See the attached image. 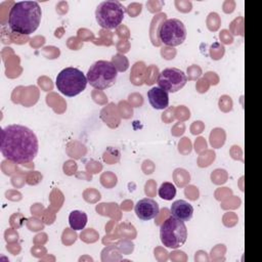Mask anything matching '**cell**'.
Instances as JSON below:
<instances>
[{
	"label": "cell",
	"instance_id": "1",
	"mask_svg": "<svg viewBox=\"0 0 262 262\" xmlns=\"http://www.w3.org/2000/svg\"><path fill=\"white\" fill-rule=\"evenodd\" d=\"M36 134L23 125H8L1 130L0 150L2 156L13 163H28L38 154Z\"/></svg>",
	"mask_w": 262,
	"mask_h": 262
},
{
	"label": "cell",
	"instance_id": "2",
	"mask_svg": "<svg viewBox=\"0 0 262 262\" xmlns=\"http://www.w3.org/2000/svg\"><path fill=\"white\" fill-rule=\"evenodd\" d=\"M41 16L42 10L38 2H16L10 8L8 14V26L14 33L30 35L38 29Z\"/></svg>",
	"mask_w": 262,
	"mask_h": 262
},
{
	"label": "cell",
	"instance_id": "3",
	"mask_svg": "<svg viewBox=\"0 0 262 262\" xmlns=\"http://www.w3.org/2000/svg\"><path fill=\"white\" fill-rule=\"evenodd\" d=\"M87 83V78L82 71L69 67L59 72L56 77L55 86L63 95L73 97L84 91Z\"/></svg>",
	"mask_w": 262,
	"mask_h": 262
},
{
	"label": "cell",
	"instance_id": "4",
	"mask_svg": "<svg viewBox=\"0 0 262 262\" xmlns=\"http://www.w3.org/2000/svg\"><path fill=\"white\" fill-rule=\"evenodd\" d=\"M118 76L116 66L107 60L95 61L87 72L88 83L96 89H106L112 87Z\"/></svg>",
	"mask_w": 262,
	"mask_h": 262
},
{
	"label": "cell",
	"instance_id": "5",
	"mask_svg": "<svg viewBox=\"0 0 262 262\" xmlns=\"http://www.w3.org/2000/svg\"><path fill=\"white\" fill-rule=\"evenodd\" d=\"M162 244L171 249L180 248L187 238V229L183 221L171 216L167 218L160 227Z\"/></svg>",
	"mask_w": 262,
	"mask_h": 262
},
{
	"label": "cell",
	"instance_id": "6",
	"mask_svg": "<svg viewBox=\"0 0 262 262\" xmlns=\"http://www.w3.org/2000/svg\"><path fill=\"white\" fill-rule=\"evenodd\" d=\"M125 16V7L117 0H106L98 4L95 10V18L98 25L107 30L116 29Z\"/></svg>",
	"mask_w": 262,
	"mask_h": 262
},
{
	"label": "cell",
	"instance_id": "7",
	"mask_svg": "<svg viewBox=\"0 0 262 262\" xmlns=\"http://www.w3.org/2000/svg\"><path fill=\"white\" fill-rule=\"evenodd\" d=\"M186 38V28L178 18H169L165 20L159 29V39L167 46H178Z\"/></svg>",
	"mask_w": 262,
	"mask_h": 262
},
{
	"label": "cell",
	"instance_id": "8",
	"mask_svg": "<svg viewBox=\"0 0 262 262\" xmlns=\"http://www.w3.org/2000/svg\"><path fill=\"white\" fill-rule=\"evenodd\" d=\"M187 77L183 71L177 68L164 69L158 76V84L160 88L168 93H174L184 87Z\"/></svg>",
	"mask_w": 262,
	"mask_h": 262
},
{
	"label": "cell",
	"instance_id": "9",
	"mask_svg": "<svg viewBox=\"0 0 262 262\" xmlns=\"http://www.w3.org/2000/svg\"><path fill=\"white\" fill-rule=\"evenodd\" d=\"M135 214L136 216L144 221L154 219L160 211L158 203L149 198H144L139 200L135 205Z\"/></svg>",
	"mask_w": 262,
	"mask_h": 262
},
{
	"label": "cell",
	"instance_id": "10",
	"mask_svg": "<svg viewBox=\"0 0 262 262\" xmlns=\"http://www.w3.org/2000/svg\"><path fill=\"white\" fill-rule=\"evenodd\" d=\"M170 212L173 217L185 222L191 219L193 215V208L188 202L184 200H178L171 205Z\"/></svg>",
	"mask_w": 262,
	"mask_h": 262
},
{
	"label": "cell",
	"instance_id": "11",
	"mask_svg": "<svg viewBox=\"0 0 262 262\" xmlns=\"http://www.w3.org/2000/svg\"><path fill=\"white\" fill-rule=\"evenodd\" d=\"M147 98L150 105L156 110H164L169 105L168 92L160 87H152L147 92Z\"/></svg>",
	"mask_w": 262,
	"mask_h": 262
},
{
	"label": "cell",
	"instance_id": "12",
	"mask_svg": "<svg viewBox=\"0 0 262 262\" xmlns=\"http://www.w3.org/2000/svg\"><path fill=\"white\" fill-rule=\"evenodd\" d=\"M88 221L87 214L83 211L74 210L69 215V223L72 229L74 230H81L83 229Z\"/></svg>",
	"mask_w": 262,
	"mask_h": 262
},
{
	"label": "cell",
	"instance_id": "13",
	"mask_svg": "<svg viewBox=\"0 0 262 262\" xmlns=\"http://www.w3.org/2000/svg\"><path fill=\"white\" fill-rule=\"evenodd\" d=\"M159 196L166 201H171L176 195V187L171 182H163L159 188Z\"/></svg>",
	"mask_w": 262,
	"mask_h": 262
}]
</instances>
